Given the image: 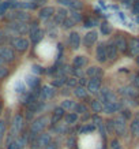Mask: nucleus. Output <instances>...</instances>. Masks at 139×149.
<instances>
[{
	"mask_svg": "<svg viewBox=\"0 0 139 149\" xmlns=\"http://www.w3.org/2000/svg\"><path fill=\"white\" fill-rule=\"evenodd\" d=\"M97 37H98L97 32H89V33H87V34L85 36V38H83V44H85L86 47L93 45L95 41H97Z\"/></svg>",
	"mask_w": 139,
	"mask_h": 149,
	"instance_id": "nucleus-15",
	"label": "nucleus"
},
{
	"mask_svg": "<svg viewBox=\"0 0 139 149\" xmlns=\"http://www.w3.org/2000/svg\"><path fill=\"white\" fill-rule=\"evenodd\" d=\"M117 47L115 44H108L106 45V55H108V59L111 60H115L117 58Z\"/></svg>",
	"mask_w": 139,
	"mask_h": 149,
	"instance_id": "nucleus-16",
	"label": "nucleus"
},
{
	"mask_svg": "<svg viewBox=\"0 0 139 149\" xmlns=\"http://www.w3.org/2000/svg\"><path fill=\"white\" fill-rule=\"evenodd\" d=\"M111 145H112V149H120L121 148V146H120V142H119L117 140H113Z\"/></svg>",
	"mask_w": 139,
	"mask_h": 149,
	"instance_id": "nucleus-38",
	"label": "nucleus"
},
{
	"mask_svg": "<svg viewBox=\"0 0 139 149\" xmlns=\"http://www.w3.org/2000/svg\"><path fill=\"white\" fill-rule=\"evenodd\" d=\"M64 119H66V123L67 125H74V123L78 122V113H67L66 116H64Z\"/></svg>",
	"mask_w": 139,
	"mask_h": 149,
	"instance_id": "nucleus-26",
	"label": "nucleus"
},
{
	"mask_svg": "<svg viewBox=\"0 0 139 149\" xmlns=\"http://www.w3.org/2000/svg\"><path fill=\"white\" fill-rule=\"evenodd\" d=\"M91 109L94 112H101V111H104V105L101 104V101L94 100V101H91Z\"/></svg>",
	"mask_w": 139,
	"mask_h": 149,
	"instance_id": "nucleus-28",
	"label": "nucleus"
},
{
	"mask_svg": "<svg viewBox=\"0 0 139 149\" xmlns=\"http://www.w3.org/2000/svg\"><path fill=\"white\" fill-rule=\"evenodd\" d=\"M11 45L18 51V52H25L29 48V41L23 37H17V38H12L11 40Z\"/></svg>",
	"mask_w": 139,
	"mask_h": 149,
	"instance_id": "nucleus-4",
	"label": "nucleus"
},
{
	"mask_svg": "<svg viewBox=\"0 0 139 149\" xmlns=\"http://www.w3.org/2000/svg\"><path fill=\"white\" fill-rule=\"evenodd\" d=\"M120 93L124 96H128V97H136L138 96V92L135 91L134 88H123L120 91Z\"/></svg>",
	"mask_w": 139,
	"mask_h": 149,
	"instance_id": "nucleus-23",
	"label": "nucleus"
},
{
	"mask_svg": "<svg viewBox=\"0 0 139 149\" xmlns=\"http://www.w3.org/2000/svg\"><path fill=\"white\" fill-rule=\"evenodd\" d=\"M17 92H18V93H23V92H25L21 84H18V85H17Z\"/></svg>",
	"mask_w": 139,
	"mask_h": 149,
	"instance_id": "nucleus-45",
	"label": "nucleus"
},
{
	"mask_svg": "<svg viewBox=\"0 0 139 149\" xmlns=\"http://www.w3.org/2000/svg\"><path fill=\"white\" fill-rule=\"evenodd\" d=\"M128 49L131 56H138L139 55V40L138 38H131L128 41Z\"/></svg>",
	"mask_w": 139,
	"mask_h": 149,
	"instance_id": "nucleus-10",
	"label": "nucleus"
},
{
	"mask_svg": "<svg viewBox=\"0 0 139 149\" xmlns=\"http://www.w3.org/2000/svg\"><path fill=\"white\" fill-rule=\"evenodd\" d=\"M0 58L4 62H12L15 59V54L10 47H0Z\"/></svg>",
	"mask_w": 139,
	"mask_h": 149,
	"instance_id": "nucleus-5",
	"label": "nucleus"
},
{
	"mask_svg": "<svg viewBox=\"0 0 139 149\" xmlns=\"http://www.w3.org/2000/svg\"><path fill=\"white\" fill-rule=\"evenodd\" d=\"M23 122H25V119H23L22 115H15L12 119V125H11V138H17L19 136V133L22 131L23 129Z\"/></svg>",
	"mask_w": 139,
	"mask_h": 149,
	"instance_id": "nucleus-2",
	"label": "nucleus"
},
{
	"mask_svg": "<svg viewBox=\"0 0 139 149\" xmlns=\"http://www.w3.org/2000/svg\"><path fill=\"white\" fill-rule=\"evenodd\" d=\"M97 19H93V18H87L85 21V27H93V26H97Z\"/></svg>",
	"mask_w": 139,
	"mask_h": 149,
	"instance_id": "nucleus-31",
	"label": "nucleus"
},
{
	"mask_svg": "<svg viewBox=\"0 0 139 149\" xmlns=\"http://www.w3.org/2000/svg\"><path fill=\"white\" fill-rule=\"evenodd\" d=\"M134 84H135V86L139 89V74H136L135 75V78H134Z\"/></svg>",
	"mask_w": 139,
	"mask_h": 149,
	"instance_id": "nucleus-44",
	"label": "nucleus"
},
{
	"mask_svg": "<svg viewBox=\"0 0 139 149\" xmlns=\"http://www.w3.org/2000/svg\"><path fill=\"white\" fill-rule=\"evenodd\" d=\"M3 64H4V60H3V59L0 58V66H3Z\"/></svg>",
	"mask_w": 139,
	"mask_h": 149,
	"instance_id": "nucleus-47",
	"label": "nucleus"
},
{
	"mask_svg": "<svg viewBox=\"0 0 139 149\" xmlns=\"http://www.w3.org/2000/svg\"><path fill=\"white\" fill-rule=\"evenodd\" d=\"M67 82H68V85L70 86H75L76 84H78V78H70Z\"/></svg>",
	"mask_w": 139,
	"mask_h": 149,
	"instance_id": "nucleus-39",
	"label": "nucleus"
},
{
	"mask_svg": "<svg viewBox=\"0 0 139 149\" xmlns=\"http://www.w3.org/2000/svg\"><path fill=\"white\" fill-rule=\"evenodd\" d=\"M68 42H70L71 48H74V49L79 48V45H81V36L76 32H72L70 34V37H68Z\"/></svg>",
	"mask_w": 139,
	"mask_h": 149,
	"instance_id": "nucleus-11",
	"label": "nucleus"
},
{
	"mask_svg": "<svg viewBox=\"0 0 139 149\" xmlns=\"http://www.w3.org/2000/svg\"><path fill=\"white\" fill-rule=\"evenodd\" d=\"M72 26H74V21H72V19H64L63 21V27H66V29H71Z\"/></svg>",
	"mask_w": 139,
	"mask_h": 149,
	"instance_id": "nucleus-36",
	"label": "nucleus"
},
{
	"mask_svg": "<svg viewBox=\"0 0 139 149\" xmlns=\"http://www.w3.org/2000/svg\"><path fill=\"white\" fill-rule=\"evenodd\" d=\"M95 58H97V60H98L100 63L106 62V59H108L106 47L104 45V44H100V45L97 47V49H95Z\"/></svg>",
	"mask_w": 139,
	"mask_h": 149,
	"instance_id": "nucleus-8",
	"label": "nucleus"
},
{
	"mask_svg": "<svg viewBox=\"0 0 139 149\" xmlns=\"http://www.w3.org/2000/svg\"><path fill=\"white\" fill-rule=\"evenodd\" d=\"M136 64H138V66H139V55H138V56H136Z\"/></svg>",
	"mask_w": 139,
	"mask_h": 149,
	"instance_id": "nucleus-48",
	"label": "nucleus"
},
{
	"mask_svg": "<svg viewBox=\"0 0 139 149\" xmlns=\"http://www.w3.org/2000/svg\"><path fill=\"white\" fill-rule=\"evenodd\" d=\"M4 133H6V122L4 120H0V141L4 137Z\"/></svg>",
	"mask_w": 139,
	"mask_h": 149,
	"instance_id": "nucleus-35",
	"label": "nucleus"
},
{
	"mask_svg": "<svg viewBox=\"0 0 139 149\" xmlns=\"http://www.w3.org/2000/svg\"><path fill=\"white\" fill-rule=\"evenodd\" d=\"M130 129H131V133H132L134 136H138L139 134V118H136V119L132 120Z\"/></svg>",
	"mask_w": 139,
	"mask_h": 149,
	"instance_id": "nucleus-27",
	"label": "nucleus"
},
{
	"mask_svg": "<svg viewBox=\"0 0 139 149\" xmlns=\"http://www.w3.org/2000/svg\"><path fill=\"white\" fill-rule=\"evenodd\" d=\"M101 95H102V99L106 101V104L116 103V97H115V95H113L109 89H102V91H101Z\"/></svg>",
	"mask_w": 139,
	"mask_h": 149,
	"instance_id": "nucleus-17",
	"label": "nucleus"
},
{
	"mask_svg": "<svg viewBox=\"0 0 139 149\" xmlns=\"http://www.w3.org/2000/svg\"><path fill=\"white\" fill-rule=\"evenodd\" d=\"M53 13H55L53 7H44V8L40 11V18L41 19H48L53 15Z\"/></svg>",
	"mask_w": 139,
	"mask_h": 149,
	"instance_id": "nucleus-20",
	"label": "nucleus"
},
{
	"mask_svg": "<svg viewBox=\"0 0 139 149\" xmlns=\"http://www.w3.org/2000/svg\"><path fill=\"white\" fill-rule=\"evenodd\" d=\"M101 89V77H94L90 78L89 84H87V91L90 93H97Z\"/></svg>",
	"mask_w": 139,
	"mask_h": 149,
	"instance_id": "nucleus-6",
	"label": "nucleus"
},
{
	"mask_svg": "<svg viewBox=\"0 0 139 149\" xmlns=\"http://www.w3.org/2000/svg\"><path fill=\"white\" fill-rule=\"evenodd\" d=\"M10 29L14 30L15 33L23 34V33L27 32V25L25 22H12L11 25H10Z\"/></svg>",
	"mask_w": 139,
	"mask_h": 149,
	"instance_id": "nucleus-9",
	"label": "nucleus"
},
{
	"mask_svg": "<svg viewBox=\"0 0 139 149\" xmlns=\"http://www.w3.org/2000/svg\"><path fill=\"white\" fill-rule=\"evenodd\" d=\"M117 109H119V104L117 103H109L104 107V111L106 113H113V112H116Z\"/></svg>",
	"mask_w": 139,
	"mask_h": 149,
	"instance_id": "nucleus-24",
	"label": "nucleus"
},
{
	"mask_svg": "<svg viewBox=\"0 0 139 149\" xmlns=\"http://www.w3.org/2000/svg\"><path fill=\"white\" fill-rule=\"evenodd\" d=\"M74 111H75V113H81V115H85V113L87 112V107H86L85 104L78 103V104L75 105V108H74Z\"/></svg>",
	"mask_w": 139,
	"mask_h": 149,
	"instance_id": "nucleus-29",
	"label": "nucleus"
},
{
	"mask_svg": "<svg viewBox=\"0 0 139 149\" xmlns=\"http://www.w3.org/2000/svg\"><path fill=\"white\" fill-rule=\"evenodd\" d=\"M8 75V68L4 67V66H0V79H3Z\"/></svg>",
	"mask_w": 139,
	"mask_h": 149,
	"instance_id": "nucleus-34",
	"label": "nucleus"
},
{
	"mask_svg": "<svg viewBox=\"0 0 139 149\" xmlns=\"http://www.w3.org/2000/svg\"><path fill=\"white\" fill-rule=\"evenodd\" d=\"M85 63H86L85 56H75V58H74V62H72V64H74L76 68H81L82 66H85Z\"/></svg>",
	"mask_w": 139,
	"mask_h": 149,
	"instance_id": "nucleus-25",
	"label": "nucleus"
},
{
	"mask_svg": "<svg viewBox=\"0 0 139 149\" xmlns=\"http://www.w3.org/2000/svg\"><path fill=\"white\" fill-rule=\"evenodd\" d=\"M86 74H87L89 77L94 78V77H101L102 71H101V68H100V67H90L89 70L86 71Z\"/></svg>",
	"mask_w": 139,
	"mask_h": 149,
	"instance_id": "nucleus-21",
	"label": "nucleus"
},
{
	"mask_svg": "<svg viewBox=\"0 0 139 149\" xmlns=\"http://www.w3.org/2000/svg\"><path fill=\"white\" fill-rule=\"evenodd\" d=\"M44 70L40 67V66H33V72H36V74H40V72H42Z\"/></svg>",
	"mask_w": 139,
	"mask_h": 149,
	"instance_id": "nucleus-41",
	"label": "nucleus"
},
{
	"mask_svg": "<svg viewBox=\"0 0 139 149\" xmlns=\"http://www.w3.org/2000/svg\"><path fill=\"white\" fill-rule=\"evenodd\" d=\"M115 45L117 47V49L120 51V52H126L127 48H128V41H126L124 37H117Z\"/></svg>",
	"mask_w": 139,
	"mask_h": 149,
	"instance_id": "nucleus-18",
	"label": "nucleus"
},
{
	"mask_svg": "<svg viewBox=\"0 0 139 149\" xmlns=\"http://www.w3.org/2000/svg\"><path fill=\"white\" fill-rule=\"evenodd\" d=\"M134 13L136 14V15H139V1L135 4V7H134Z\"/></svg>",
	"mask_w": 139,
	"mask_h": 149,
	"instance_id": "nucleus-46",
	"label": "nucleus"
},
{
	"mask_svg": "<svg viewBox=\"0 0 139 149\" xmlns=\"http://www.w3.org/2000/svg\"><path fill=\"white\" fill-rule=\"evenodd\" d=\"M45 149H57V142H50Z\"/></svg>",
	"mask_w": 139,
	"mask_h": 149,
	"instance_id": "nucleus-42",
	"label": "nucleus"
},
{
	"mask_svg": "<svg viewBox=\"0 0 139 149\" xmlns=\"http://www.w3.org/2000/svg\"><path fill=\"white\" fill-rule=\"evenodd\" d=\"M55 96V88L50 85H45L42 86V89L40 92V97L41 100H49Z\"/></svg>",
	"mask_w": 139,
	"mask_h": 149,
	"instance_id": "nucleus-7",
	"label": "nucleus"
},
{
	"mask_svg": "<svg viewBox=\"0 0 139 149\" xmlns=\"http://www.w3.org/2000/svg\"><path fill=\"white\" fill-rule=\"evenodd\" d=\"M94 130V126H85L82 129V133H85V131H93Z\"/></svg>",
	"mask_w": 139,
	"mask_h": 149,
	"instance_id": "nucleus-43",
	"label": "nucleus"
},
{
	"mask_svg": "<svg viewBox=\"0 0 139 149\" xmlns=\"http://www.w3.org/2000/svg\"><path fill=\"white\" fill-rule=\"evenodd\" d=\"M74 95L76 97H86L87 96V91H86L85 86H75V89H74Z\"/></svg>",
	"mask_w": 139,
	"mask_h": 149,
	"instance_id": "nucleus-22",
	"label": "nucleus"
},
{
	"mask_svg": "<svg viewBox=\"0 0 139 149\" xmlns=\"http://www.w3.org/2000/svg\"><path fill=\"white\" fill-rule=\"evenodd\" d=\"M0 113H1V108H0Z\"/></svg>",
	"mask_w": 139,
	"mask_h": 149,
	"instance_id": "nucleus-50",
	"label": "nucleus"
},
{
	"mask_svg": "<svg viewBox=\"0 0 139 149\" xmlns=\"http://www.w3.org/2000/svg\"><path fill=\"white\" fill-rule=\"evenodd\" d=\"M59 1H64V0H59Z\"/></svg>",
	"mask_w": 139,
	"mask_h": 149,
	"instance_id": "nucleus-49",
	"label": "nucleus"
},
{
	"mask_svg": "<svg viewBox=\"0 0 139 149\" xmlns=\"http://www.w3.org/2000/svg\"><path fill=\"white\" fill-rule=\"evenodd\" d=\"M30 38H32V42H34V44L40 42L42 40V30L38 27H33L30 30Z\"/></svg>",
	"mask_w": 139,
	"mask_h": 149,
	"instance_id": "nucleus-13",
	"label": "nucleus"
},
{
	"mask_svg": "<svg viewBox=\"0 0 139 149\" xmlns=\"http://www.w3.org/2000/svg\"><path fill=\"white\" fill-rule=\"evenodd\" d=\"M46 125H48V119L45 116H41V118H38V119H36L34 122L32 123V127H30V140L33 138V141L36 140L37 137V134H40V133H42V130H44L45 127H46Z\"/></svg>",
	"mask_w": 139,
	"mask_h": 149,
	"instance_id": "nucleus-1",
	"label": "nucleus"
},
{
	"mask_svg": "<svg viewBox=\"0 0 139 149\" xmlns=\"http://www.w3.org/2000/svg\"><path fill=\"white\" fill-rule=\"evenodd\" d=\"M75 105H76L75 101H72V100H66V101L62 103V107H63L64 109H74Z\"/></svg>",
	"mask_w": 139,
	"mask_h": 149,
	"instance_id": "nucleus-30",
	"label": "nucleus"
},
{
	"mask_svg": "<svg viewBox=\"0 0 139 149\" xmlns=\"http://www.w3.org/2000/svg\"><path fill=\"white\" fill-rule=\"evenodd\" d=\"M111 30H112V29H111V26H109V25H108L106 22H104L102 25H101V32L104 33V34H109V33H111Z\"/></svg>",
	"mask_w": 139,
	"mask_h": 149,
	"instance_id": "nucleus-32",
	"label": "nucleus"
},
{
	"mask_svg": "<svg viewBox=\"0 0 139 149\" xmlns=\"http://www.w3.org/2000/svg\"><path fill=\"white\" fill-rule=\"evenodd\" d=\"M113 126H115V130L119 133V134H124L126 133V123H124V119L123 118H117L113 120Z\"/></svg>",
	"mask_w": 139,
	"mask_h": 149,
	"instance_id": "nucleus-12",
	"label": "nucleus"
},
{
	"mask_svg": "<svg viewBox=\"0 0 139 149\" xmlns=\"http://www.w3.org/2000/svg\"><path fill=\"white\" fill-rule=\"evenodd\" d=\"M38 84H40V79H38V77H36V75H29V77H26V85L29 86V88L36 89L37 86H38Z\"/></svg>",
	"mask_w": 139,
	"mask_h": 149,
	"instance_id": "nucleus-19",
	"label": "nucleus"
},
{
	"mask_svg": "<svg viewBox=\"0 0 139 149\" xmlns=\"http://www.w3.org/2000/svg\"><path fill=\"white\" fill-rule=\"evenodd\" d=\"M49 144H50V136L48 133H42V134H40L36 140L33 141V148L34 149L46 148Z\"/></svg>",
	"mask_w": 139,
	"mask_h": 149,
	"instance_id": "nucleus-3",
	"label": "nucleus"
},
{
	"mask_svg": "<svg viewBox=\"0 0 139 149\" xmlns=\"http://www.w3.org/2000/svg\"><path fill=\"white\" fill-rule=\"evenodd\" d=\"M62 118H64V108L63 107H57V108H55L50 122H52V125H56L59 120H62Z\"/></svg>",
	"mask_w": 139,
	"mask_h": 149,
	"instance_id": "nucleus-14",
	"label": "nucleus"
},
{
	"mask_svg": "<svg viewBox=\"0 0 139 149\" xmlns=\"http://www.w3.org/2000/svg\"><path fill=\"white\" fill-rule=\"evenodd\" d=\"M72 21H75V22H79V21H81V15H79V13L72 14Z\"/></svg>",
	"mask_w": 139,
	"mask_h": 149,
	"instance_id": "nucleus-40",
	"label": "nucleus"
},
{
	"mask_svg": "<svg viewBox=\"0 0 139 149\" xmlns=\"http://www.w3.org/2000/svg\"><path fill=\"white\" fill-rule=\"evenodd\" d=\"M64 82H67L66 78H57L56 81H53V86H62Z\"/></svg>",
	"mask_w": 139,
	"mask_h": 149,
	"instance_id": "nucleus-37",
	"label": "nucleus"
},
{
	"mask_svg": "<svg viewBox=\"0 0 139 149\" xmlns=\"http://www.w3.org/2000/svg\"><path fill=\"white\" fill-rule=\"evenodd\" d=\"M72 7V10H74V11H78V10H82V7H83V4H82L81 1H78V0H76V1H71V4H70Z\"/></svg>",
	"mask_w": 139,
	"mask_h": 149,
	"instance_id": "nucleus-33",
	"label": "nucleus"
}]
</instances>
